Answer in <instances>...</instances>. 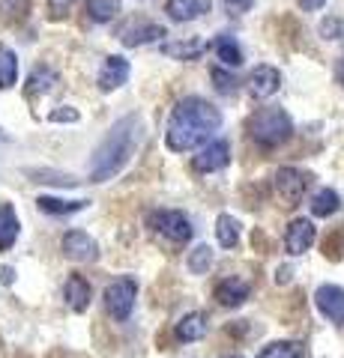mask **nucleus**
Returning <instances> with one entry per match:
<instances>
[{
	"instance_id": "1",
	"label": "nucleus",
	"mask_w": 344,
	"mask_h": 358,
	"mask_svg": "<svg viewBox=\"0 0 344 358\" xmlns=\"http://www.w3.org/2000/svg\"><path fill=\"white\" fill-rule=\"evenodd\" d=\"M221 126V110L216 105H209L207 99L188 96L183 102H177L171 122H168V150L171 152H192Z\"/></svg>"
},
{
	"instance_id": "2",
	"label": "nucleus",
	"mask_w": 344,
	"mask_h": 358,
	"mask_svg": "<svg viewBox=\"0 0 344 358\" xmlns=\"http://www.w3.org/2000/svg\"><path fill=\"white\" fill-rule=\"evenodd\" d=\"M138 141H141V120L138 117L117 120L93 152L90 182H108L111 176H117L129 164L132 155H135Z\"/></svg>"
},
{
	"instance_id": "3",
	"label": "nucleus",
	"mask_w": 344,
	"mask_h": 358,
	"mask_svg": "<svg viewBox=\"0 0 344 358\" xmlns=\"http://www.w3.org/2000/svg\"><path fill=\"white\" fill-rule=\"evenodd\" d=\"M246 129L252 134V141H258L261 147H279V143L291 141L294 122L279 108H261V110H254V114L249 117Z\"/></svg>"
},
{
	"instance_id": "4",
	"label": "nucleus",
	"mask_w": 344,
	"mask_h": 358,
	"mask_svg": "<svg viewBox=\"0 0 344 358\" xmlns=\"http://www.w3.org/2000/svg\"><path fill=\"white\" fill-rule=\"evenodd\" d=\"M135 296H138V284L135 278H117L114 284L105 289V308L114 320H129L132 308H135Z\"/></svg>"
},
{
	"instance_id": "5",
	"label": "nucleus",
	"mask_w": 344,
	"mask_h": 358,
	"mask_svg": "<svg viewBox=\"0 0 344 358\" xmlns=\"http://www.w3.org/2000/svg\"><path fill=\"white\" fill-rule=\"evenodd\" d=\"M147 224L156 233H162L165 239L171 242H188L192 239V221H188L183 212H174V209H165V212H153V215L147 218Z\"/></svg>"
},
{
	"instance_id": "6",
	"label": "nucleus",
	"mask_w": 344,
	"mask_h": 358,
	"mask_svg": "<svg viewBox=\"0 0 344 358\" xmlns=\"http://www.w3.org/2000/svg\"><path fill=\"white\" fill-rule=\"evenodd\" d=\"M275 194H279V200L287 206V209H294L299 200H303V194H305V188H308V173H303V171H296V167H282L279 173H275Z\"/></svg>"
},
{
	"instance_id": "7",
	"label": "nucleus",
	"mask_w": 344,
	"mask_h": 358,
	"mask_svg": "<svg viewBox=\"0 0 344 358\" xmlns=\"http://www.w3.org/2000/svg\"><path fill=\"white\" fill-rule=\"evenodd\" d=\"M63 254L75 263H93L99 257V245L93 236H87L84 230H69L63 236Z\"/></svg>"
},
{
	"instance_id": "8",
	"label": "nucleus",
	"mask_w": 344,
	"mask_h": 358,
	"mask_svg": "<svg viewBox=\"0 0 344 358\" xmlns=\"http://www.w3.org/2000/svg\"><path fill=\"white\" fill-rule=\"evenodd\" d=\"M317 233H315V224L308 218H294L291 224H287V233H284V251L287 254H303L315 245Z\"/></svg>"
},
{
	"instance_id": "9",
	"label": "nucleus",
	"mask_w": 344,
	"mask_h": 358,
	"mask_svg": "<svg viewBox=\"0 0 344 358\" xmlns=\"http://www.w3.org/2000/svg\"><path fill=\"white\" fill-rule=\"evenodd\" d=\"M228 162H231V143L228 141H213L195 155L192 164H195L198 173H213V171L228 167Z\"/></svg>"
},
{
	"instance_id": "10",
	"label": "nucleus",
	"mask_w": 344,
	"mask_h": 358,
	"mask_svg": "<svg viewBox=\"0 0 344 358\" xmlns=\"http://www.w3.org/2000/svg\"><path fill=\"white\" fill-rule=\"evenodd\" d=\"M315 301H317V310L324 313L329 322L341 326V322H344V289L341 287H336V284L320 287L315 293Z\"/></svg>"
},
{
	"instance_id": "11",
	"label": "nucleus",
	"mask_w": 344,
	"mask_h": 358,
	"mask_svg": "<svg viewBox=\"0 0 344 358\" xmlns=\"http://www.w3.org/2000/svg\"><path fill=\"white\" fill-rule=\"evenodd\" d=\"M279 87H282V75H279V69H273V66H258L249 78L252 99H270L279 93Z\"/></svg>"
},
{
	"instance_id": "12",
	"label": "nucleus",
	"mask_w": 344,
	"mask_h": 358,
	"mask_svg": "<svg viewBox=\"0 0 344 358\" xmlns=\"http://www.w3.org/2000/svg\"><path fill=\"white\" fill-rule=\"evenodd\" d=\"M126 78H129V63L120 57V54H111V57H105L102 69H99V90L111 93V90L123 87Z\"/></svg>"
},
{
	"instance_id": "13",
	"label": "nucleus",
	"mask_w": 344,
	"mask_h": 358,
	"mask_svg": "<svg viewBox=\"0 0 344 358\" xmlns=\"http://www.w3.org/2000/svg\"><path fill=\"white\" fill-rule=\"evenodd\" d=\"M165 36V27L162 24H150V21H138V24H129L120 33V42L126 48H135V45H147V42H156Z\"/></svg>"
},
{
	"instance_id": "14",
	"label": "nucleus",
	"mask_w": 344,
	"mask_h": 358,
	"mask_svg": "<svg viewBox=\"0 0 344 358\" xmlns=\"http://www.w3.org/2000/svg\"><path fill=\"white\" fill-rule=\"evenodd\" d=\"M213 0H168L165 3V13H168L174 21H195L204 13H209Z\"/></svg>"
},
{
	"instance_id": "15",
	"label": "nucleus",
	"mask_w": 344,
	"mask_h": 358,
	"mask_svg": "<svg viewBox=\"0 0 344 358\" xmlns=\"http://www.w3.org/2000/svg\"><path fill=\"white\" fill-rule=\"evenodd\" d=\"M246 299H249V284L240 281V278H228V281L216 287V301L221 308H240Z\"/></svg>"
},
{
	"instance_id": "16",
	"label": "nucleus",
	"mask_w": 344,
	"mask_h": 358,
	"mask_svg": "<svg viewBox=\"0 0 344 358\" xmlns=\"http://www.w3.org/2000/svg\"><path fill=\"white\" fill-rule=\"evenodd\" d=\"M63 296H66V305H69L72 310H87V305H90V284L84 281V278L78 275H72L69 281H66V289H63Z\"/></svg>"
},
{
	"instance_id": "17",
	"label": "nucleus",
	"mask_w": 344,
	"mask_h": 358,
	"mask_svg": "<svg viewBox=\"0 0 344 358\" xmlns=\"http://www.w3.org/2000/svg\"><path fill=\"white\" fill-rule=\"evenodd\" d=\"M207 48H209L207 39H183V42H168L162 51L174 60H198Z\"/></svg>"
},
{
	"instance_id": "18",
	"label": "nucleus",
	"mask_w": 344,
	"mask_h": 358,
	"mask_svg": "<svg viewBox=\"0 0 344 358\" xmlns=\"http://www.w3.org/2000/svg\"><path fill=\"white\" fill-rule=\"evenodd\" d=\"M207 334V317L204 313H186V317L177 322V338L192 343V341H201Z\"/></svg>"
},
{
	"instance_id": "19",
	"label": "nucleus",
	"mask_w": 344,
	"mask_h": 358,
	"mask_svg": "<svg viewBox=\"0 0 344 358\" xmlns=\"http://www.w3.org/2000/svg\"><path fill=\"white\" fill-rule=\"evenodd\" d=\"M18 239V215L13 206H0V251H9Z\"/></svg>"
},
{
	"instance_id": "20",
	"label": "nucleus",
	"mask_w": 344,
	"mask_h": 358,
	"mask_svg": "<svg viewBox=\"0 0 344 358\" xmlns=\"http://www.w3.org/2000/svg\"><path fill=\"white\" fill-rule=\"evenodd\" d=\"M15 78H18V57L13 48H6L0 42V90H9L15 84Z\"/></svg>"
},
{
	"instance_id": "21",
	"label": "nucleus",
	"mask_w": 344,
	"mask_h": 358,
	"mask_svg": "<svg viewBox=\"0 0 344 358\" xmlns=\"http://www.w3.org/2000/svg\"><path fill=\"white\" fill-rule=\"evenodd\" d=\"M36 206L42 212H48V215H69V212H78L84 209L87 203L84 200H57V197H39Z\"/></svg>"
},
{
	"instance_id": "22",
	"label": "nucleus",
	"mask_w": 344,
	"mask_h": 358,
	"mask_svg": "<svg viewBox=\"0 0 344 358\" xmlns=\"http://www.w3.org/2000/svg\"><path fill=\"white\" fill-rule=\"evenodd\" d=\"M216 236H219L221 248H234V245L240 242V224H237V218L219 215V221H216Z\"/></svg>"
},
{
	"instance_id": "23",
	"label": "nucleus",
	"mask_w": 344,
	"mask_h": 358,
	"mask_svg": "<svg viewBox=\"0 0 344 358\" xmlns=\"http://www.w3.org/2000/svg\"><path fill=\"white\" fill-rule=\"evenodd\" d=\"M258 358H303V343H296V341H275L270 346H263Z\"/></svg>"
},
{
	"instance_id": "24",
	"label": "nucleus",
	"mask_w": 344,
	"mask_h": 358,
	"mask_svg": "<svg viewBox=\"0 0 344 358\" xmlns=\"http://www.w3.org/2000/svg\"><path fill=\"white\" fill-rule=\"evenodd\" d=\"M117 13H120V0H87V15L99 21V24L117 18Z\"/></svg>"
},
{
	"instance_id": "25",
	"label": "nucleus",
	"mask_w": 344,
	"mask_h": 358,
	"mask_svg": "<svg viewBox=\"0 0 344 358\" xmlns=\"http://www.w3.org/2000/svg\"><path fill=\"white\" fill-rule=\"evenodd\" d=\"M338 206H341V200H338V194L332 192V188L317 192L315 200H312V212L317 218H326V215H332V212H338Z\"/></svg>"
},
{
	"instance_id": "26",
	"label": "nucleus",
	"mask_w": 344,
	"mask_h": 358,
	"mask_svg": "<svg viewBox=\"0 0 344 358\" xmlns=\"http://www.w3.org/2000/svg\"><path fill=\"white\" fill-rule=\"evenodd\" d=\"M216 54H219V60L225 63V66H240V63H242L240 45L231 39V36H221V39L216 42Z\"/></svg>"
},
{
	"instance_id": "27",
	"label": "nucleus",
	"mask_w": 344,
	"mask_h": 358,
	"mask_svg": "<svg viewBox=\"0 0 344 358\" xmlns=\"http://www.w3.org/2000/svg\"><path fill=\"white\" fill-rule=\"evenodd\" d=\"M54 84H57V75H54L51 69H36V72L30 75V81H27V93H30V96L39 93V96H42V93H48Z\"/></svg>"
},
{
	"instance_id": "28",
	"label": "nucleus",
	"mask_w": 344,
	"mask_h": 358,
	"mask_svg": "<svg viewBox=\"0 0 344 358\" xmlns=\"http://www.w3.org/2000/svg\"><path fill=\"white\" fill-rule=\"evenodd\" d=\"M209 266H213V248H209V245H198V248L188 254V268H192L195 275H204Z\"/></svg>"
},
{
	"instance_id": "29",
	"label": "nucleus",
	"mask_w": 344,
	"mask_h": 358,
	"mask_svg": "<svg viewBox=\"0 0 344 358\" xmlns=\"http://www.w3.org/2000/svg\"><path fill=\"white\" fill-rule=\"evenodd\" d=\"M213 81H216V90H219V93H225V96L237 93V78H234V75H225L221 69H213Z\"/></svg>"
},
{
	"instance_id": "30",
	"label": "nucleus",
	"mask_w": 344,
	"mask_h": 358,
	"mask_svg": "<svg viewBox=\"0 0 344 358\" xmlns=\"http://www.w3.org/2000/svg\"><path fill=\"white\" fill-rule=\"evenodd\" d=\"M30 176H36V182H54V185H75L72 176L66 173H51V171H30Z\"/></svg>"
},
{
	"instance_id": "31",
	"label": "nucleus",
	"mask_w": 344,
	"mask_h": 358,
	"mask_svg": "<svg viewBox=\"0 0 344 358\" xmlns=\"http://www.w3.org/2000/svg\"><path fill=\"white\" fill-rule=\"evenodd\" d=\"M27 13V0H6V6H0V15L6 21H15Z\"/></svg>"
},
{
	"instance_id": "32",
	"label": "nucleus",
	"mask_w": 344,
	"mask_h": 358,
	"mask_svg": "<svg viewBox=\"0 0 344 358\" xmlns=\"http://www.w3.org/2000/svg\"><path fill=\"white\" fill-rule=\"evenodd\" d=\"M51 122H75L78 120V110H72V108H57V110H51Z\"/></svg>"
},
{
	"instance_id": "33",
	"label": "nucleus",
	"mask_w": 344,
	"mask_h": 358,
	"mask_svg": "<svg viewBox=\"0 0 344 358\" xmlns=\"http://www.w3.org/2000/svg\"><path fill=\"white\" fill-rule=\"evenodd\" d=\"M75 3V0H48V9H51V18H63L66 13H69V6Z\"/></svg>"
},
{
	"instance_id": "34",
	"label": "nucleus",
	"mask_w": 344,
	"mask_h": 358,
	"mask_svg": "<svg viewBox=\"0 0 344 358\" xmlns=\"http://www.w3.org/2000/svg\"><path fill=\"white\" fill-rule=\"evenodd\" d=\"M320 30H324V36H329V39H338L341 33H344V24H341V21H326V24L320 27Z\"/></svg>"
},
{
	"instance_id": "35",
	"label": "nucleus",
	"mask_w": 344,
	"mask_h": 358,
	"mask_svg": "<svg viewBox=\"0 0 344 358\" xmlns=\"http://www.w3.org/2000/svg\"><path fill=\"white\" fill-rule=\"evenodd\" d=\"M252 3H254V0H225V6L231 9V13H249V9H252Z\"/></svg>"
},
{
	"instance_id": "36",
	"label": "nucleus",
	"mask_w": 344,
	"mask_h": 358,
	"mask_svg": "<svg viewBox=\"0 0 344 358\" xmlns=\"http://www.w3.org/2000/svg\"><path fill=\"white\" fill-rule=\"evenodd\" d=\"M275 281H279V284L291 281V268H282V272H275Z\"/></svg>"
},
{
	"instance_id": "37",
	"label": "nucleus",
	"mask_w": 344,
	"mask_h": 358,
	"mask_svg": "<svg viewBox=\"0 0 344 358\" xmlns=\"http://www.w3.org/2000/svg\"><path fill=\"white\" fill-rule=\"evenodd\" d=\"M0 281H4V284L13 281V268H0Z\"/></svg>"
},
{
	"instance_id": "38",
	"label": "nucleus",
	"mask_w": 344,
	"mask_h": 358,
	"mask_svg": "<svg viewBox=\"0 0 344 358\" xmlns=\"http://www.w3.org/2000/svg\"><path fill=\"white\" fill-rule=\"evenodd\" d=\"M320 3H324V0H303V6H305V9H317Z\"/></svg>"
},
{
	"instance_id": "39",
	"label": "nucleus",
	"mask_w": 344,
	"mask_h": 358,
	"mask_svg": "<svg viewBox=\"0 0 344 358\" xmlns=\"http://www.w3.org/2000/svg\"><path fill=\"white\" fill-rule=\"evenodd\" d=\"M225 358H240V355H225Z\"/></svg>"
}]
</instances>
